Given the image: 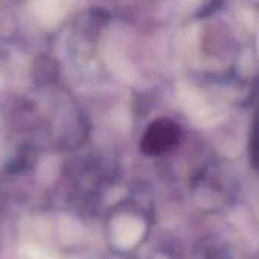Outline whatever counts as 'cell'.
<instances>
[{
	"mask_svg": "<svg viewBox=\"0 0 259 259\" xmlns=\"http://www.w3.org/2000/svg\"><path fill=\"white\" fill-rule=\"evenodd\" d=\"M180 136L177 123L171 119L160 117L148 125L141 141V151L148 156L162 154L171 150Z\"/></svg>",
	"mask_w": 259,
	"mask_h": 259,
	"instance_id": "1",
	"label": "cell"
},
{
	"mask_svg": "<svg viewBox=\"0 0 259 259\" xmlns=\"http://www.w3.org/2000/svg\"><path fill=\"white\" fill-rule=\"evenodd\" d=\"M32 78L40 85H49L58 78V64L52 57L41 55L32 66Z\"/></svg>",
	"mask_w": 259,
	"mask_h": 259,
	"instance_id": "2",
	"label": "cell"
},
{
	"mask_svg": "<svg viewBox=\"0 0 259 259\" xmlns=\"http://www.w3.org/2000/svg\"><path fill=\"white\" fill-rule=\"evenodd\" d=\"M34 160H35V150L29 145H23L17 151V154L13 160V168L14 169H25L31 163H34Z\"/></svg>",
	"mask_w": 259,
	"mask_h": 259,
	"instance_id": "3",
	"label": "cell"
}]
</instances>
